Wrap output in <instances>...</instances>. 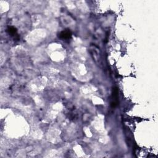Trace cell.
Segmentation results:
<instances>
[{
    "label": "cell",
    "mask_w": 158,
    "mask_h": 158,
    "mask_svg": "<svg viewBox=\"0 0 158 158\" xmlns=\"http://www.w3.org/2000/svg\"><path fill=\"white\" fill-rule=\"evenodd\" d=\"M118 104V88H113L112 94V101L111 102L112 108H115Z\"/></svg>",
    "instance_id": "obj_1"
},
{
    "label": "cell",
    "mask_w": 158,
    "mask_h": 158,
    "mask_svg": "<svg viewBox=\"0 0 158 158\" xmlns=\"http://www.w3.org/2000/svg\"><path fill=\"white\" fill-rule=\"evenodd\" d=\"M72 37V32L69 30H65L59 34V37L62 40H69Z\"/></svg>",
    "instance_id": "obj_2"
},
{
    "label": "cell",
    "mask_w": 158,
    "mask_h": 158,
    "mask_svg": "<svg viewBox=\"0 0 158 158\" xmlns=\"http://www.w3.org/2000/svg\"><path fill=\"white\" fill-rule=\"evenodd\" d=\"M7 31L11 35H16L17 33V30L14 27H9L7 28Z\"/></svg>",
    "instance_id": "obj_3"
}]
</instances>
